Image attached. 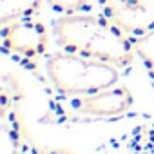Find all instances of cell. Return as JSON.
I'll return each mask as SVG.
<instances>
[{
    "label": "cell",
    "instance_id": "6da1fadb",
    "mask_svg": "<svg viewBox=\"0 0 154 154\" xmlns=\"http://www.w3.org/2000/svg\"><path fill=\"white\" fill-rule=\"evenodd\" d=\"M53 35L62 51L102 60L116 67L132 63L136 56L134 40L102 13L63 15L53 22Z\"/></svg>",
    "mask_w": 154,
    "mask_h": 154
},
{
    "label": "cell",
    "instance_id": "7a4b0ae2",
    "mask_svg": "<svg viewBox=\"0 0 154 154\" xmlns=\"http://www.w3.org/2000/svg\"><path fill=\"white\" fill-rule=\"evenodd\" d=\"M45 74L58 93L69 96H84L109 89L120 80L116 65L65 51L45 58Z\"/></svg>",
    "mask_w": 154,
    "mask_h": 154
},
{
    "label": "cell",
    "instance_id": "3957f363",
    "mask_svg": "<svg viewBox=\"0 0 154 154\" xmlns=\"http://www.w3.org/2000/svg\"><path fill=\"white\" fill-rule=\"evenodd\" d=\"M49 33L42 20L20 18L2 26V49L18 60L31 62L47 53Z\"/></svg>",
    "mask_w": 154,
    "mask_h": 154
},
{
    "label": "cell",
    "instance_id": "277c9868",
    "mask_svg": "<svg viewBox=\"0 0 154 154\" xmlns=\"http://www.w3.org/2000/svg\"><path fill=\"white\" fill-rule=\"evenodd\" d=\"M100 13L134 42L154 31V0H98Z\"/></svg>",
    "mask_w": 154,
    "mask_h": 154
},
{
    "label": "cell",
    "instance_id": "5b68a950",
    "mask_svg": "<svg viewBox=\"0 0 154 154\" xmlns=\"http://www.w3.org/2000/svg\"><path fill=\"white\" fill-rule=\"evenodd\" d=\"M134 98L132 93L123 85H112L109 89H102L91 94H84L72 100V109L89 118H112L125 114Z\"/></svg>",
    "mask_w": 154,
    "mask_h": 154
},
{
    "label": "cell",
    "instance_id": "8992f818",
    "mask_svg": "<svg viewBox=\"0 0 154 154\" xmlns=\"http://www.w3.org/2000/svg\"><path fill=\"white\" fill-rule=\"evenodd\" d=\"M20 147L22 132L18 112L15 109L8 111V105H4L2 125H0V154H20Z\"/></svg>",
    "mask_w": 154,
    "mask_h": 154
},
{
    "label": "cell",
    "instance_id": "52a82bcc",
    "mask_svg": "<svg viewBox=\"0 0 154 154\" xmlns=\"http://www.w3.org/2000/svg\"><path fill=\"white\" fill-rule=\"evenodd\" d=\"M42 0H0V26L20 18L38 17Z\"/></svg>",
    "mask_w": 154,
    "mask_h": 154
},
{
    "label": "cell",
    "instance_id": "ba28073f",
    "mask_svg": "<svg viewBox=\"0 0 154 154\" xmlns=\"http://www.w3.org/2000/svg\"><path fill=\"white\" fill-rule=\"evenodd\" d=\"M134 53L143 62L147 72L154 78V31L134 42Z\"/></svg>",
    "mask_w": 154,
    "mask_h": 154
},
{
    "label": "cell",
    "instance_id": "9c48e42d",
    "mask_svg": "<svg viewBox=\"0 0 154 154\" xmlns=\"http://www.w3.org/2000/svg\"><path fill=\"white\" fill-rule=\"evenodd\" d=\"M49 4V8H53V11L56 13H62V15H74L82 11L89 0H45Z\"/></svg>",
    "mask_w": 154,
    "mask_h": 154
}]
</instances>
